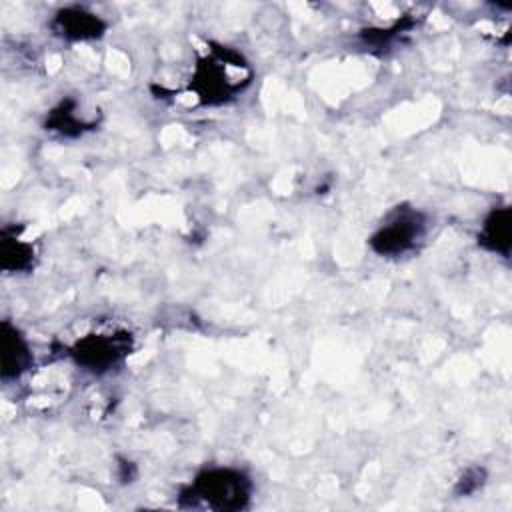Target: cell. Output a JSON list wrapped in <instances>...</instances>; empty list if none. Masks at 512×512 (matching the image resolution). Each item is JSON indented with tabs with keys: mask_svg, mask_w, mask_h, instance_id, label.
Here are the masks:
<instances>
[{
	"mask_svg": "<svg viewBox=\"0 0 512 512\" xmlns=\"http://www.w3.org/2000/svg\"><path fill=\"white\" fill-rule=\"evenodd\" d=\"M46 130L56 132L60 136H68V138H76L80 134H84L86 130L94 128V122H86L84 118H80L76 114V100L72 98H64L60 100L46 116L44 122Z\"/></svg>",
	"mask_w": 512,
	"mask_h": 512,
	"instance_id": "cell-9",
	"label": "cell"
},
{
	"mask_svg": "<svg viewBox=\"0 0 512 512\" xmlns=\"http://www.w3.org/2000/svg\"><path fill=\"white\" fill-rule=\"evenodd\" d=\"M484 478H486V472L484 468H468L456 482V494L460 496H468V494H474L482 484H484Z\"/></svg>",
	"mask_w": 512,
	"mask_h": 512,
	"instance_id": "cell-10",
	"label": "cell"
},
{
	"mask_svg": "<svg viewBox=\"0 0 512 512\" xmlns=\"http://www.w3.org/2000/svg\"><path fill=\"white\" fill-rule=\"evenodd\" d=\"M50 28L62 40L84 42L102 38L106 32V22L84 6H64L52 16Z\"/></svg>",
	"mask_w": 512,
	"mask_h": 512,
	"instance_id": "cell-5",
	"label": "cell"
},
{
	"mask_svg": "<svg viewBox=\"0 0 512 512\" xmlns=\"http://www.w3.org/2000/svg\"><path fill=\"white\" fill-rule=\"evenodd\" d=\"M230 68H248L242 54L228 46H214L202 56L190 78V90L202 104L218 106L240 94L252 76H232Z\"/></svg>",
	"mask_w": 512,
	"mask_h": 512,
	"instance_id": "cell-2",
	"label": "cell"
},
{
	"mask_svg": "<svg viewBox=\"0 0 512 512\" xmlns=\"http://www.w3.org/2000/svg\"><path fill=\"white\" fill-rule=\"evenodd\" d=\"M0 348H2V380H18L34 364V354L28 338L10 320H2L0 326Z\"/></svg>",
	"mask_w": 512,
	"mask_h": 512,
	"instance_id": "cell-6",
	"label": "cell"
},
{
	"mask_svg": "<svg viewBox=\"0 0 512 512\" xmlns=\"http://www.w3.org/2000/svg\"><path fill=\"white\" fill-rule=\"evenodd\" d=\"M34 246L20 238L16 226H4L0 230V268L4 272H28L34 268Z\"/></svg>",
	"mask_w": 512,
	"mask_h": 512,
	"instance_id": "cell-8",
	"label": "cell"
},
{
	"mask_svg": "<svg viewBox=\"0 0 512 512\" xmlns=\"http://www.w3.org/2000/svg\"><path fill=\"white\" fill-rule=\"evenodd\" d=\"M254 492L252 478L230 466H212L200 470L190 484L178 494L182 508H208L218 512L244 510L250 504Z\"/></svg>",
	"mask_w": 512,
	"mask_h": 512,
	"instance_id": "cell-1",
	"label": "cell"
},
{
	"mask_svg": "<svg viewBox=\"0 0 512 512\" xmlns=\"http://www.w3.org/2000/svg\"><path fill=\"white\" fill-rule=\"evenodd\" d=\"M428 224L430 222L426 212L410 204H398L372 232V236L368 238V246L374 254L384 258L404 256L424 240Z\"/></svg>",
	"mask_w": 512,
	"mask_h": 512,
	"instance_id": "cell-3",
	"label": "cell"
},
{
	"mask_svg": "<svg viewBox=\"0 0 512 512\" xmlns=\"http://www.w3.org/2000/svg\"><path fill=\"white\" fill-rule=\"evenodd\" d=\"M478 244L504 258L510 256L512 246V210L510 206H494L482 220L478 232Z\"/></svg>",
	"mask_w": 512,
	"mask_h": 512,
	"instance_id": "cell-7",
	"label": "cell"
},
{
	"mask_svg": "<svg viewBox=\"0 0 512 512\" xmlns=\"http://www.w3.org/2000/svg\"><path fill=\"white\" fill-rule=\"evenodd\" d=\"M132 350V336L124 330L92 332L70 346V358L92 374H104L120 366Z\"/></svg>",
	"mask_w": 512,
	"mask_h": 512,
	"instance_id": "cell-4",
	"label": "cell"
}]
</instances>
